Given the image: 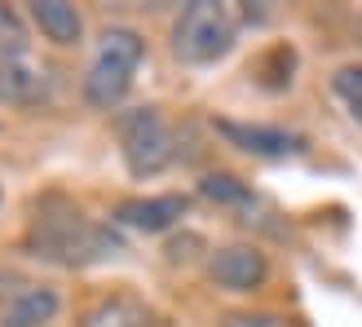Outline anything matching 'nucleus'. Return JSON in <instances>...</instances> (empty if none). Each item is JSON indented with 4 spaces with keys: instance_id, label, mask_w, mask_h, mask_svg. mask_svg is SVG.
<instances>
[{
    "instance_id": "obj_2",
    "label": "nucleus",
    "mask_w": 362,
    "mask_h": 327,
    "mask_svg": "<svg viewBox=\"0 0 362 327\" xmlns=\"http://www.w3.org/2000/svg\"><path fill=\"white\" fill-rule=\"evenodd\" d=\"M146 62V35L129 23H111L98 31L93 58L84 71V102L93 111H115V106L129 98V88L137 80V67Z\"/></svg>"
},
{
    "instance_id": "obj_13",
    "label": "nucleus",
    "mask_w": 362,
    "mask_h": 327,
    "mask_svg": "<svg viewBox=\"0 0 362 327\" xmlns=\"http://www.w3.org/2000/svg\"><path fill=\"white\" fill-rule=\"evenodd\" d=\"M332 98L345 106V115L362 129V62H345L332 71Z\"/></svg>"
},
{
    "instance_id": "obj_1",
    "label": "nucleus",
    "mask_w": 362,
    "mask_h": 327,
    "mask_svg": "<svg viewBox=\"0 0 362 327\" xmlns=\"http://www.w3.org/2000/svg\"><path fill=\"white\" fill-rule=\"evenodd\" d=\"M27 257L62 265V270H88L102 261H115L124 252V239L111 222H93L80 212H40L23 234Z\"/></svg>"
},
{
    "instance_id": "obj_8",
    "label": "nucleus",
    "mask_w": 362,
    "mask_h": 327,
    "mask_svg": "<svg viewBox=\"0 0 362 327\" xmlns=\"http://www.w3.org/2000/svg\"><path fill=\"white\" fill-rule=\"evenodd\" d=\"M80 327H164V319L137 292H106L93 305H84Z\"/></svg>"
},
{
    "instance_id": "obj_3",
    "label": "nucleus",
    "mask_w": 362,
    "mask_h": 327,
    "mask_svg": "<svg viewBox=\"0 0 362 327\" xmlns=\"http://www.w3.org/2000/svg\"><path fill=\"white\" fill-rule=\"evenodd\" d=\"M234 13L226 5H216V0H194L177 13L173 23V35H168V49L177 62L186 67H208V62H221L226 53L234 49Z\"/></svg>"
},
{
    "instance_id": "obj_14",
    "label": "nucleus",
    "mask_w": 362,
    "mask_h": 327,
    "mask_svg": "<svg viewBox=\"0 0 362 327\" xmlns=\"http://www.w3.org/2000/svg\"><path fill=\"white\" fill-rule=\"evenodd\" d=\"M27 49H31V31L23 13L13 5H0V58H27Z\"/></svg>"
},
{
    "instance_id": "obj_4",
    "label": "nucleus",
    "mask_w": 362,
    "mask_h": 327,
    "mask_svg": "<svg viewBox=\"0 0 362 327\" xmlns=\"http://www.w3.org/2000/svg\"><path fill=\"white\" fill-rule=\"evenodd\" d=\"M115 129H119L124 168H129L133 177H155V173H164L173 164L177 137L168 129V120L159 115V106H133V111H119Z\"/></svg>"
},
{
    "instance_id": "obj_9",
    "label": "nucleus",
    "mask_w": 362,
    "mask_h": 327,
    "mask_svg": "<svg viewBox=\"0 0 362 327\" xmlns=\"http://www.w3.org/2000/svg\"><path fill=\"white\" fill-rule=\"evenodd\" d=\"M62 314V292L49 283H27L0 305V327H49Z\"/></svg>"
},
{
    "instance_id": "obj_5",
    "label": "nucleus",
    "mask_w": 362,
    "mask_h": 327,
    "mask_svg": "<svg viewBox=\"0 0 362 327\" xmlns=\"http://www.w3.org/2000/svg\"><path fill=\"white\" fill-rule=\"evenodd\" d=\"M208 283L234 297H252L269 283V257L257 243H226L208 257Z\"/></svg>"
},
{
    "instance_id": "obj_12",
    "label": "nucleus",
    "mask_w": 362,
    "mask_h": 327,
    "mask_svg": "<svg viewBox=\"0 0 362 327\" xmlns=\"http://www.w3.org/2000/svg\"><path fill=\"white\" fill-rule=\"evenodd\" d=\"M194 195L208 199V204H216V208H252L257 204V190H252L239 173H226V168L204 173L199 186H194Z\"/></svg>"
},
{
    "instance_id": "obj_6",
    "label": "nucleus",
    "mask_w": 362,
    "mask_h": 327,
    "mask_svg": "<svg viewBox=\"0 0 362 327\" xmlns=\"http://www.w3.org/2000/svg\"><path fill=\"white\" fill-rule=\"evenodd\" d=\"M212 129L221 133L234 151L257 155V159H292L310 147V137L296 129H283V124H252V120H212Z\"/></svg>"
},
{
    "instance_id": "obj_16",
    "label": "nucleus",
    "mask_w": 362,
    "mask_h": 327,
    "mask_svg": "<svg viewBox=\"0 0 362 327\" xmlns=\"http://www.w3.org/2000/svg\"><path fill=\"white\" fill-rule=\"evenodd\" d=\"M358 45H362V13H358Z\"/></svg>"
},
{
    "instance_id": "obj_7",
    "label": "nucleus",
    "mask_w": 362,
    "mask_h": 327,
    "mask_svg": "<svg viewBox=\"0 0 362 327\" xmlns=\"http://www.w3.org/2000/svg\"><path fill=\"white\" fill-rule=\"evenodd\" d=\"M186 212H190V195H133L111 208V226L137 234H168L186 222Z\"/></svg>"
},
{
    "instance_id": "obj_10",
    "label": "nucleus",
    "mask_w": 362,
    "mask_h": 327,
    "mask_svg": "<svg viewBox=\"0 0 362 327\" xmlns=\"http://www.w3.org/2000/svg\"><path fill=\"white\" fill-rule=\"evenodd\" d=\"M45 98V67L31 58H0V106L27 111Z\"/></svg>"
},
{
    "instance_id": "obj_11",
    "label": "nucleus",
    "mask_w": 362,
    "mask_h": 327,
    "mask_svg": "<svg viewBox=\"0 0 362 327\" xmlns=\"http://www.w3.org/2000/svg\"><path fill=\"white\" fill-rule=\"evenodd\" d=\"M31 23L40 27V35L58 49H80L84 45V13L66 0H35Z\"/></svg>"
},
{
    "instance_id": "obj_15",
    "label": "nucleus",
    "mask_w": 362,
    "mask_h": 327,
    "mask_svg": "<svg viewBox=\"0 0 362 327\" xmlns=\"http://www.w3.org/2000/svg\"><path fill=\"white\" fill-rule=\"evenodd\" d=\"M221 327H296V323L274 314V310H230L221 319Z\"/></svg>"
}]
</instances>
